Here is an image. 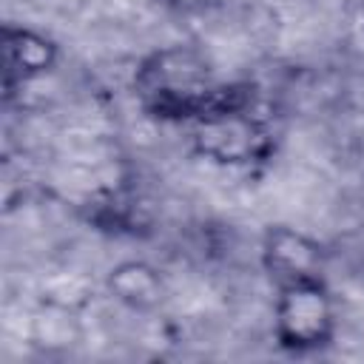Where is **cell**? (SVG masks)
Instances as JSON below:
<instances>
[{"mask_svg":"<svg viewBox=\"0 0 364 364\" xmlns=\"http://www.w3.org/2000/svg\"><path fill=\"white\" fill-rule=\"evenodd\" d=\"M134 91L151 117L171 122H199L222 111L250 108L253 100L247 82H219L208 60L188 46L151 54L134 74Z\"/></svg>","mask_w":364,"mask_h":364,"instance_id":"cell-1","label":"cell"},{"mask_svg":"<svg viewBox=\"0 0 364 364\" xmlns=\"http://www.w3.org/2000/svg\"><path fill=\"white\" fill-rule=\"evenodd\" d=\"M276 290H279L273 310L276 341L290 353H313L327 347L336 336V313L324 282L321 279L293 282Z\"/></svg>","mask_w":364,"mask_h":364,"instance_id":"cell-2","label":"cell"},{"mask_svg":"<svg viewBox=\"0 0 364 364\" xmlns=\"http://www.w3.org/2000/svg\"><path fill=\"white\" fill-rule=\"evenodd\" d=\"M196 151L222 165H247L267 154L270 134L259 119L247 114V108L222 111L193 122Z\"/></svg>","mask_w":364,"mask_h":364,"instance_id":"cell-3","label":"cell"},{"mask_svg":"<svg viewBox=\"0 0 364 364\" xmlns=\"http://www.w3.org/2000/svg\"><path fill=\"white\" fill-rule=\"evenodd\" d=\"M262 267L276 287L321 279L324 250L307 233L287 225H273L262 239Z\"/></svg>","mask_w":364,"mask_h":364,"instance_id":"cell-4","label":"cell"},{"mask_svg":"<svg viewBox=\"0 0 364 364\" xmlns=\"http://www.w3.org/2000/svg\"><path fill=\"white\" fill-rule=\"evenodd\" d=\"M0 54H3V88L6 97L34 77L48 74L57 65V43L34 28L23 26H3L0 34Z\"/></svg>","mask_w":364,"mask_h":364,"instance_id":"cell-5","label":"cell"},{"mask_svg":"<svg viewBox=\"0 0 364 364\" xmlns=\"http://www.w3.org/2000/svg\"><path fill=\"white\" fill-rule=\"evenodd\" d=\"M108 290L117 301H122L125 307L139 310V313L159 307L165 299V282H162L159 270L151 267L148 262H136V259L119 262L117 267H111Z\"/></svg>","mask_w":364,"mask_h":364,"instance_id":"cell-6","label":"cell"},{"mask_svg":"<svg viewBox=\"0 0 364 364\" xmlns=\"http://www.w3.org/2000/svg\"><path fill=\"white\" fill-rule=\"evenodd\" d=\"M165 3H171V6H176V9H205V6H210L213 0H165Z\"/></svg>","mask_w":364,"mask_h":364,"instance_id":"cell-7","label":"cell"}]
</instances>
